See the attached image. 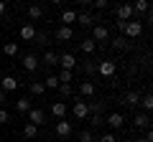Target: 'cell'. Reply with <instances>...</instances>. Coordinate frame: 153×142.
Listing matches in <instances>:
<instances>
[{"label":"cell","mask_w":153,"mask_h":142,"mask_svg":"<svg viewBox=\"0 0 153 142\" xmlns=\"http://www.w3.org/2000/svg\"><path fill=\"white\" fill-rule=\"evenodd\" d=\"M79 48H82L84 53H94V51H97V41H94V38H82Z\"/></svg>","instance_id":"ffe728a7"},{"label":"cell","mask_w":153,"mask_h":142,"mask_svg":"<svg viewBox=\"0 0 153 142\" xmlns=\"http://www.w3.org/2000/svg\"><path fill=\"white\" fill-rule=\"evenodd\" d=\"M123 104H125V107H135V109H138V104H140V94H138V91H128L125 97H123Z\"/></svg>","instance_id":"e0dca14e"},{"label":"cell","mask_w":153,"mask_h":142,"mask_svg":"<svg viewBox=\"0 0 153 142\" xmlns=\"http://www.w3.org/2000/svg\"><path fill=\"white\" fill-rule=\"evenodd\" d=\"M0 59H3V51H0Z\"/></svg>","instance_id":"bcb514c9"},{"label":"cell","mask_w":153,"mask_h":142,"mask_svg":"<svg viewBox=\"0 0 153 142\" xmlns=\"http://www.w3.org/2000/svg\"><path fill=\"white\" fill-rule=\"evenodd\" d=\"M105 124H110L112 130H120V127L125 124V117H123L120 112H112V114H107V117H105Z\"/></svg>","instance_id":"9c48e42d"},{"label":"cell","mask_w":153,"mask_h":142,"mask_svg":"<svg viewBox=\"0 0 153 142\" xmlns=\"http://www.w3.org/2000/svg\"><path fill=\"white\" fill-rule=\"evenodd\" d=\"M59 94L64 99H69L71 94H74V86H71V84H59Z\"/></svg>","instance_id":"1f68e13d"},{"label":"cell","mask_w":153,"mask_h":142,"mask_svg":"<svg viewBox=\"0 0 153 142\" xmlns=\"http://www.w3.org/2000/svg\"><path fill=\"white\" fill-rule=\"evenodd\" d=\"M138 107H143V112H151L153 109V97H151V94L140 97V104H138Z\"/></svg>","instance_id":"f1b7e54d"},{"label":"cell","mask_w":153,"mask_h":142,"mask_svg":"<svg viewBox=\"0 0 153 142\" xmlns=\"http://www.w3.org/2000/svg\"><path fill=\"white\" fill-rule=\"evenodd\" d=\"M92 5L97 8V10H105V8L110 5V0H92Z\"/></svg>","instance_id":"74e56055"},{"label":"cell","mask_w":153,"mask_h":142,"mask_svg":"<svg viewBox=\"0 0 153 142\" xmlns=\"http://www.w3.org/2000/svg\"><path fill=\"white\" fill-rule=\"evenodd\" d=\"M36 132H38V127H36V124H31V122L23 127V137H26V140H33V137H36Z\"/></svg>","instance_id":"f546056e"},{"label":"cell","mask_w":153,"mask_h":142,"mask_svg":"<svg viewBox=\"0 0 153 142\" xmlns=\"http://www.w3.org/2000/svg\"><path fill=\"white\" fill-rule=\"evenodd\" d=\"M100 142H117V140H115V135H112V132H105V135L100 137Z\"/></svg>","instance_id":"f35d334b"},{"label":"cell","mask_w":153,"mask_h":142,"mask_svg":"<svg viewBox=\"0 0 153 142\" xmlns=\"http://www.w3.org/2000/svg\"><path fill=\"white\" fill-rule=\"evenodd\" d=\"M74 20H76V10H64L61 13V23H64V26H71Z\"/></svg>","instance_id":"83f0119b"},{"label":"cell","mask_w":153,"mask_h":142,"mask_svg":"<svg viewBox=\"0 0 153 142\" xmlns=\"http://www.w3.org/2000/svg\"><path fill=\"white\" fill-rule=\"evenodd\" d=\"M71 114H74V119H87L89 112H87V102L84 99H76L74 107H71Z\"/></svg>","instance_id":"3957f363"},{"label":"cell","mask_w":153,"mask_h":142,"mask_svg":"<svg viewBox=\"0 0 153 142\" xmlns=\"http://www.w3.org/2000/svg\"><path fill=\"white\" fill-rule=\"evenodd\" d=\"M23 69L26 71H38V59L33 53H26L23 56Z\"/></svg>","instance_id":"ac0fdd59"},{"label":"cell","mask_w":153,"mask_h":142,"mask_svg":"<svg viewBox=\"0 0 153 142\" xmlns=\"http://www.w3.org/2000/svg\"><path fill=\"white\" fill-rule=\"evenodd\" d=\"M3 56H18V43L16 41H8V43L3 46Z\"/></svg>","instance_id":"cb8c5ba5"},{"label":"cell","mask_w":153,"mask_h":142,"mask_svg":"<svg viewBox=\"0 0 153 142\" xmlns=\"http://www.w3.org/2000/svg\"><path fill=\"white\" fill-rule=\"evenodd\" d=\"M5 97H8V94L3 91V89H0V104H5Z\"/></svg>","instance_id":"7bdbcfd3"},{"label":"cell","mask_w":153,"mask_h":142,"mask_svg":"<svg viewBox=\"0 0 153 142\" xmlns=\"http://www.w3.org/2000/svg\"><path fill=\"white\" fill-rule=\"evenodd\" d=\"M51 3H54V5H61V3H64V0H51Z\"/></svg>","instance_id":"f6af8a7d"},{"label":"cell","mask_w":153,"mask_h":142,"mask_svg":"<svg viewBox=\"0 0 153 142\" xmlns=\"http://www.w3.org/2000/svg\"><path fill=\"white\" fill-rule=\"evenodd\" d=\"M135 130H148L151 127V117H148V112H135Z\"/></svg>","instance_id":"4fadbf2b"},{"label":"cell","mask_w":153,"mask_h":142,"mask_svg":"<svg viewBox=\"0 0 153 142\" xmlns=\"http://www.w3.org/2000/svg\"><path fill=\"white\" fill-rule=\"evenodd\" d=\"M71 38H74V31H71V26H61V28H56L54 41H59V43H66V41H71Z\"/></svg>","instance_id":"277c9868"},{"label":"cell","mask_w":153,"mask_h":142,"mask_svg":"<svg viewBox=\"0 0 153 142\" xmlns=\"http://www.w3.org/2000/svg\"><path fill=\"white\" fill-rule=\"evenodd\" d=\"M92 38L97 41V43H100V41H107L110 38V31L102 26V23H94V26H92Z\"/></svg>","instance_id":"8fae6325"},{"label":"cell","mask_w":153,"mask_h":142,"mask_svg":"<svg viewBox=\"0 0 153 142\" xmlns=\"http://www.w3.org/2000/svg\"><path fill=\"white\" fill-rule=\"evenodd\" d=\"M102 109H105V102H87L89 114H102Z\"/></svg>","instance_id":"603a6c76"},{"label":"cell","mask_w":153,"mask_h":142,"mask_svg":"<svg viewBox=\"0 0 153 142\" xmlns=\"http://www.w3.org/2000/svg\"><path fill=\"white\" fill-rule=\"evenodd\" d=\"M94 91H97L94 81H82L79 84V94H82V97H94Z\"/></svg>","instance_id":"d6986e66"},{"label":"cell","mask_w":153,"mask_h":142,"mask_svg":"<svg viewBox=\"0 0 153 142\" xmlns=\"http://www.w3.org/2000/svg\"><path fill=\"white\" fill-rule=\"evenodd\" d=\"M79 5H92V0H76Z\"/></svg>","instance_id":"ee69618b"},{"label":"cell","mask_w":153,"mask_h":142,"mask_svg":"<svg viewBox=\"0 0 153 142\" xmlns=\"http://www.w3.org/2000/svg\"><path fill=\"white\" fill-rule=\"evenodd\" d=\"M16 109L18 112H28V109H31V99H28V97L18 99V102H16Z\"/></svg>","instance_id":"4dcf8cb0"},{"label":"cell","mask_w":153,"mask_h":142,"mask_svg":"<svg viewBox=\"0 0 153 142\" xmlns=\"http://www.w3.org/2000/svg\"><path fill=\"white\" fill-rule=\"evenodd\" d=\"M26 114H28V122H31V124H36V127H41V124L46 122V114H44V109H28Z\"/></svg>","instance_id":"7c38bea8"},{"label":"cell","mask_w":153,"mask_h":142,"mask_svg":"<svg viewBox=\"0 0 153 142\" xmlns=\"http://www.w3.org/2000/svg\"><path fill=\"white\" fill-rule=\"evenodd\" d=\"M89 124H92V127H102V124H105V117H102V114H92Z\"/></svg>","instance_id":"8d00e7d4"},{"label":"cell","mask_w":153,"mask_h":142,"mask_svg":"<svg viewBox=\"0 0 153 142\" xmlns=\"http://www.w3.org/2000/svg\"><path fill=\"white\" fill-rule=\"evenodd\" d=\"M41 15H44V8L41 5H28V18L31 20H38Z\"/></svg>","instance_id":"d4e9b609"},{"label":"cell","mask_w":153,"mask_h":142,"mask_svg":"<svg viewBox=\"0 0 153 142\" xmlns=\"http://www.w3.org/2000/svg\"><path fill=\"white\" fill-rule=\"evenodd\" d=\"M133 15H148V10H151V5H148V0H135V3H133Z\"/></svg>","instance_id":"5bb4252c"},{"label":"cell","mask_w":153,"mask_h":142,"mask_svg":"<svg viewBox=\"0 0 153 142\" xmlns=\"http://www.w3.org/2000/svg\"><path fill=\"white\" fill-rule=\"evenodd\" d=\"M44 64L49 66V69L51 66H59V53H56V51H46L44 53Z\"/></svg>","instance_id":"44dd1931"},{"label":"cell","mask_w":153,"mask_h":142,"mask_svg":"<svg viewBox=\"0 0 153 142\" xmlns=\"http://www.w3.org/2000/svg\"><path fill=\"white\" fill-rule=\"evenodd\" d=\"M115 18H117V20H130V18H133L130 3H120V5L115 8Z\"/></svg>","instance_id":"8992f818"},{"label":"cell","mask_w":153,"mask_h":142,"mask_svg":"<svg viewBox=\"0 0 153 142\" xmlns=\"http://www.w3.org/2000/svg\"><path fill=\"white\" fill-rule=\"evenodd\" d=\"M56 79H59V84H71V79H74V71H66V69H61Z\"/></svg>","instance_id":"484cf974"},{"label":"cell","mask_w":153,"mask_h":142,"mask_svg":"<svg viewBox=\"0 0 153 142\" xmlns=\"http://www.w3.org/2000/svg\"><path fill=\"white\" fill-rule=\"evenodd\" d=\"M82 69L87 71L89 76H92V74H97V61H84V64H82Z\"/></svg>","instance_id":"836d02e7"},{"label":"cell","mask_w":153,"mask_h":142,"mask_svg":"<svg viewBox=\"0 0 153 142\" xmlns=\"http://www.w3.org/2000/svg\"><path fill=\"white\" fill-rule=\"evenodd\" d=\"M0 79H3V71H0Z\"/></svg>","instance_id":"7dc6e473"},{"label":"cell","mask_w":153,"mask_h":142,"mask_svg":"<svg viewBox=\"0 0 153 142\" xmlns=\"http://www.w3.org/2000/svg\"><path fill=\"white\" fill-rule=\"evenodd\" d=\"M125 23H128V20H115V28L123 33V31H125Z\"/></svg>","instance_id":"60d3db41"},{"label":"cell","mask_w":153,"mask_h":142,"mask_svg":"<svg viewBox=\"0 0 153 142\" xmlns=\"http://www.w3.org/2000/svg\"><path fill=\"white\" fill-rule=\"evenodd\" d=\"M79 142H94V135L89 130H84V132H79Z\"/></svg>","instance_id":"d590c367"},{"label":"cell","mask_w":153,"mask_h":142,"mask_svg":"<svg viewBox=\"0 0 153 142\" xmlns=\"http://www.w3.org/2000/svg\"><path fill=\"white\" fill-rule=\"evenodd\" d=\"M115 71H117V64H115V61H107V59H105V61H100V64H97V74H100V76H107V79H110Z\"/></svg>","instance_id":"7a4b0ae2"},{"label":"cell","mask_w":153,"mask_h":142,"mask_svg":"<svg viewBox=\"0 0 153 142\" xmlns=\"http://www.w3.org/2000/svg\"><path fill=\"white\" fill-rule=\"evenodd\" d=\"M8 119H10V114H8V112L5 109H0V124H5V122Z\"/></svg>","instance_id":"ab89813d"},{"label":"cell","mask_w":153,"mask_h":142,"mask_svg":"<svg viewBox=\"0 0 153 142\" xmlns=\"http://www.w3.org/2000/svg\"><path fill=\"white\" fill-rule=\"evenodd\" d=\"M33 41H36L38 46H46V43H49V36H46L44 31H36V38H33Z\"/></svg>","instance_id":"e575fe53"},{"label":"cell","mask_w":153,"mask_h":142,"mask_svg":"<svg viewBox=\"0 0 153 142\" xmlns=\"http://www.w3.org/2000/svg\"><path fill=\"white\" fill-rule=\"evenodd\" d=\"M112 48L115 51H125L128 48V38H125V36H115V38H112Z\"/></svg>","instance_id":"7402d4cb"},{"label":"cell","mask_w":153,"mask_h":142,"mask_svg":"<svg viewBox=\"0 0 153 142\" xmlns=\"http://www.w3.org/2000/svg\"><path fill=\"white\" fill-rule=\"evenodd\" d=\"M66 104L64 102H51V114H54V119H64L66 117Z\"/></svg>","instance_id":"9a60e30c"},{"label":"cell","mask_w":153,"mask_h":142,"mask_svg":"<svg viewBox=\"0 0 153 142\" xmlns=\"http://www.w3.org/2000/svg\"><path fill=\"white\" fill-rule=\"evenodd\" d=\"M0 15H5V0H0Z\"/></svg>","instance_id":"b9f144b4"},{"label":"cell","mask_w":153,"mask_h":142,"mask_svg":"<svg viewBox=\"0 0 153 142\" xmlns=\"http://www.w3.org/2000/svg\"><path fill=\"white\" fill-rule=\"evenodd\" d=\"M28 89H31V94H33V97H41V94H46V86H44V81H33Z\"/></svg>","instance_id":"4316f807"},{"label":"cell","mask_w":153,"mask_h":142,"mask_svg":"<svg viewBox=\"0 0 153 142\" xmlns=\"http://www.w3.org/2000/svg\"><path fill=\"white\" fill-rule=\"evenodd\" d=\"M56 137H61V140H69V137H71V122L56 119Z\"/></svg>","instance_id":"ba28073f"},{"label":"cell","mask_w":153,"mask_h":142,"mask_svg":"<svg viewBox=\"0 0 153 142\" xmlns=\"http://www.w3.org/2000/svg\"><path fill=\"white\" fill-rule=\"evenodd\" d=\"M59 66L66 71H74L76 69V56L74 53H59Z\"/></svg>","instance_id":"5b68a950"},{"label":"cell","mask_w":153,"mask_h":142,"mask_svg":"<svg viewBox=\"0 0 153 142\" xmlns=\"http://www.w3.org/2000/svg\"><path fill=\"white\" fill-rule=\"evenodd\" d=\"M33 38H36V26L33 23L21 26V41H33Z\"/></svg>","instance_id":"2e32d148"},{"label":"cell","mask_w":153,"mask_h":142,"mask_svg":"<svg viewBox=\"0 0 153 142\" xmlns=\"http://www.w3.org/2000/svg\"><path fill=\"white\" fill-rule=\"evenodd\" d=\"M21 86V81H18L16 76H5V74H3V79H0V89H3V91H16V89Z\"/></svg>","instance_id":"52a82bcc"},{"label":"cell","mask_w":153,"mask_h":142,"mask_svg":"<svg viewBox=\"0 0 153 142\" xmlns=\"http://www.w3.org/2000/svg\"><path fill=\"white\" fill-rule=\"evenodd\" d=\"M76 20H79V26H82V28H92L94 20L100 23V15H92V13H76Z\"/></svg>","instance_id":"30bf717a"},{"label":"cell","mask_w":153,"mask_h":142,"mask_svg":"<svg viewBox=\"0 0 153 142\" xmlns=\"http://www.w3.org/2000/svg\"><path fill=\"white\" fill-rule=\"evenodd\" d=\"M123 33H125V38H138V36L143 33V23L140 20H128Z\"/></svg>","instance_id":"6da1fadb"},{"label":"cell","mask_w":153,"mask_h":142,"mask_svg":"<svg viewBox=\"0 0 153 142\" xmlns=\"http://www.w3.org/2000/svg\"><path fill=\"white\" fill-rule=\"evenodd\" d=\"M44 86H46V89H59V79L51 74V76H46V79H44Z\"/></svg>","instance_id":"d6a6232c"}]
</instances>
